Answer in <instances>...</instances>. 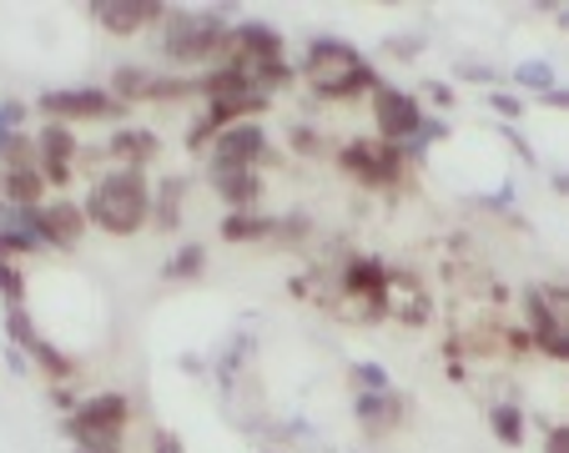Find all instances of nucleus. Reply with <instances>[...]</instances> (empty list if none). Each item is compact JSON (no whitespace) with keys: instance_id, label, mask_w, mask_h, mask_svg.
<instances>
[{"instance_id":"nucleus-1","label":"nucleus","mask_w":569,"mask_h":453,"mask_svg":"<svg viewBox=\"0 0 569 453\" xmlns=\"http://www.w3.org/2000/svg\"><path fill=\"white\" fill-rule=\"evenodd\" d=\"M298 76L312 87L318 101H363L383 87L378 66H368V56L353 41H343V36H312Z\"/></svg>"},{"instance_id":"nucleus-2","label":"nucleus","mask_w":569,"mask_h":453,"mask_svg":"<svg viewBox=\"0 0 569 453\" xmlns=\"http://www.w3.org/2000/svg\"><path fill=\"white\" fill-rule=\"evenodd\" d=\"M232 11H167L161 21V36H157V51L172 61V71H212L222 66L227 56V41H232Z\"/></svg>"},{"instance_id":"nucleus-3","label":"nucleus","mask_w":569,"mask_h":453,"mask_svg":"<svg viewBox=\"0 0 569 453\" xmlns=\"http://www.w3.org/2000/svg\"><path fill=\"white\" fill-rule=\"evenodd\" d=\"M87 222L107 238H137L151 226V182L147 172H121L107 167L97 182L87 187Z\"/></svg>"},{"instance_id":"nucleus-4","label":"nucleus","mask_w":569,"mask_h":453,"mask_svg":"<svg viewBox=\"0 0 569 453\" xmlns=\"http://www.w3.org/2000/svg\"><path fill=\"white\" fill-rule=\"evenodd\" d=\"M388 272L393 268L383 258H373V252H348L333 268L338 302L358 308L353 323H383V318H393V308H388Z\"/></svg>"},{"instance_id":"nucleus-5","label":"nucleus","mask_w":569,"mask_h":453,"mask_svg":"<svg viewBox=\"0 0 569 453\" xmlns=\"http://www.w3.org/2000/svg\"><path fill=\"white\" fill-rule=\"evenodd\" d=\"M333 162H338V172H343L348 182L368 187V192H388V187L409 182V157H403V147L378 141V137L343 141V147L333 151Z\"/></svg>"},{"instance_id":"nucleus-6","label":"nucleus","mask_w":569,"mask_h":453,"mask_svg":"<svg viewBox=\"0 0 569 453\" xmlns=\"http://www.w3.org/2000/svg\"><path fill=\"white\" fill-rule=\"evenodd\" d=\"M272 162V141L262 121H237V127L217 131L207 147V172H262Z\"/></svg>"},{"instance_id":"nucleus-7","label":"nucleus","mask_w":569,"mask_h":453,"mask_svg":"<svg viewBox=\"0 0 569 453\" xmlns=\"http://www.w3.org/2000/svg\"><path fill=\"white\" fill-rule=\"evenodd\" d=\"M36 111H41L46 121H66V127H76V121H121L127 117V107H121L107 87H51L36 97Z\"/></svg>"},{"instance_id":"nucleus-8","label":"nucleus","mask_w":569,"mask_h":453,"mask_svg":"<svg viewBox=\"0 0 569 453\" xmlns=\"http://www.w3.org/2000/svg\"><path fill=\"white\" fill-rule=\"evenodd\" d=\"M368 117H373V137L378 141H393V147H409L413 137H419V127L429 121V111H423L419 91H403V87H378L373 97H368Z\"/></svg>"},{"instance_id":"nucleus-9","label":"nucleus","mask_w":569,"mask_h":453,"mask_svg":"<svg viewBox=\"0 0 569 453\" xmlns=\"http://www.w3.org/2000/svg\"><path fill=\"white\" fill-rule=\"evenodd\" d=\"M519 308H525V333L535 343V353H545L549 363H565L569 368V323L549 308V298L539 288L519 292Z\"/></svg>"},{"instance_id":"nucleus-10","label":"nucleus","mask_w":569,"mask_h":453,"mask_svg":"<svg viewBox=\"0 0 569 453\" xmlns=\"http://www.w3.org/2000/svg\"><path fill=\"white\" fill-rule=\"evenodd\" d=\"M36 147H41L46 187H71L76 182V167H81V157H87V147L76 141V127H66V121H41Z\"/></svg>"},{"instance_id":"nucleus-11","label":"nucleus","mask_w":569,"mask_h":453,"mask_svg":"<svg viewBox=\"0 0 569 453\" xmlns=\"http://www.w3.org/2000/svg\"><path fill=\"white\" fill-rule=\"evenodd\" d=\"M87 226V207L71 202V197H46V207L36 212V238H41L46 252H76Z\"/></svg>"},{"instance_id":"nucleus-12","label":"nucleus","mask_w":569,"mask_h":453,"mask_svg":"<svg viewBox=\"0 0 569 453\" xmlns=\"http://www.w3.org/2000/svg\"><path fill=\"white\" fill-rule=\"evenodd\" d=\"M167 11H172V6H161V0H97V6H87L91 21L107 36H117V41H131V36L161 26Z\"/></svg>"},{"instance_id":"nucleus-13","label":"nucleus","mask_w":569,"mask_h":453,"mask_svg":"<svg viewBox=\"0 0 569 453\" xmlns=\"http://www.w3.org/2000/svg\"><path fill=\"white\" fill-rule=\"evenodd\" d=\"M161 157V137L151 127H117L107 141H101V162L121 167V172H147L151 162Z\"/></svg>"},{"instance_id":"nucleus-14","label":"nucleus","mask_w":569,"mask_h":453,"mask_svg":"<svg viewBox=\"0 0 569 453\" xmlns=\"http://www.w3.org/2000/svg\"><path fill=\"white\" fill-rule=\"evenodd\" d=\"M409 413H413V403L403 399L398 389H388V393H353V419H358V429H363L368 439H393V433L409 423Z\"/></svg>"},{"instance_id":"nucleus-15","label":"nucleus","mask_w":569,"mask_h":453,"mask_svg":"<svg viewBox=\"0 0 569 453\" xmlns=\"http://www.w3.org/2000/svg\"><path fill=\"white\" fill-rule=\"evenodd\" d=\"M61 429H91V433H127L131 429V399L121 389H101L81 399V409L61 423Z\"/></svg>"},{"instance_id":"nucleus-16","label":"nucleus","mask_w":569,"mask_h":453,"mask_svg":"<svg viewBox=\"0 0 569 453\" xmlns=\"http://www.w3.org/2000/svg\"><path fill=\"white\" fill-rule=\"evenodd\" d=\"M207 182L227 212H262V197H268L262 172H207Z\"/></svg>"},{"instance_id":"nucleus-17","label":"nucleus","mask_w":569,"mask_h":453,"mask_svg":"<svg viewBox=\"0 0 569 453\" xmlns=\"http://www.w3.org/2000/svg\"><path fill=\"white\" fill-rule=\"evenodd\" d=\"M182 212H187V177H167L151 187V226L157 232H182Z\"/></svg>"},{"instance_id":"nucleus-18","label":"nucleus","mask_w":569,"mask_h":453,"mask_svg":"<svg viewBox=\"0 0 569 453\" xmlns=\"http://www.w3.org/2000/svg\"><path fill=\"white\" fill-rule=\"evenodd\" d=\"M187 101H202V81L192 71H157L147 91V107H187Z\"/></svg>"},{"instance_id":"nucleus-19","label":"nucleus","mask_w":569,"mask_h":453,"mask_svg":"<svg viewBox=\"0 0 569 453\" xmlns=\"http://www.w3.org/2000/svg\"><path fill=\"white\" fill-rule=\"evenodd\" d=\"M272 232H278V217H268V212H227L217 222V238L232 242V248H242V242H272Z\"/></svg>"},{"instance_id":"nucleus-20","label":"nucleus","mask_w":569,"mask_h":453,"mask_svg":"<svg viewBox=\"0 0 569 453\" xmlns=\"http://www.w3.org/2000/svg\"><path fill=\"white\" fill-rule=\"evenodd\" d=\"M151 76H157V66H137V61H121L111 66V81L107 91L121 101V107H147V91H151Z\"/></svg>"},{"instance_id":"nucleus-21","label":"nucleus","mask_w":569,"mask_h":453,"mask_svg":"<svg viewBox=\"0 0 569 453\" xmlns=\"http://www.w3.org/2000/svg\"><path fill=\"white\" fill-rule=\"evenodd\" d=\"M0 197H6L11 207H46L41 167H26V172H0Z\"/></svg>"},{"instance_id":"nucleus-22","label":"nucleus","mask_w":569,"mask_h":453,"mask_svg":"<svg viewBox=\"0 0 569 453\" xmlns=\"http://www.w3.org/2000/svg\"><path fill=\"white\" fill-rule=\"evenodd\" d=\"M31 368L46 378V383H51V389H66V383L76 378V368H81V363H76L71 353H61L56 343H46V338H41V343L31 348Z\"/></svg>"},{"instance_id":"nucleus-23","label":"nucleus","mask_w":569,"mask_h":453,"mask_svg":"<svg viewBox=\"0 0 569 453\" xmlns=\"http://www.w3.org/2000/svg\"><path fill=\"white\" fill-rule=\"evenodd\" d=\"M489 433H495L505 449H525L529 439V419L519 403H489Z\"/></svg>"},{"instance_id":"nucleus-24","label":"nucleus","mask_w":569,"mask_h":453,"mask_svg":"<svg viewBox=\"0 0 569 453\" xmlns=\"http://www.w3.org/2000/svg\"><path fill=\"white\" fill-rule=\"evenodd\" d=\"M202 268H207V248H202V242H182V248L167 258L161 278H167V282H197V278H202Z\"/></svg>"},{"instance_id":"nucleus-25","label":"nucleus","mask_w":569,"mask_h":453,"mask_svg":"<svg viewBox=\"0 0 569 453\" xmlns=\"http://www.w3.org/2000/svg\"><path fill=\"white\" fill-rule=\"evenodd\" d=\"M26 167H41V147L31 131H11L6 151H0V172H26Z\"/></svg>"},{"instance_id":"nucleus-26","label":"nucleus","mask_w":569,"mask_h":453,"mask_svg":"<svg viewBox=\"0 0 569 453\" xmlns=\"http://www.w3.org/2000/svg\"><path fill=\"white\" fill-rule=\"evenodd\" d=\"M41 328L31 323V313H26V308H6V343L16 348V353H26V363H31V348L41 343Z\"/></svg>"},{"instance_id":"nucleus-27","label":"nucleus","mask_w":569,"mask_h":453,"mask_svg":"<svg viewBox=\"0 0 569 453\" xmlns=\"http://www.w3.org/2000/svg\"><path fill=\"white\" fill-rule=\"evenodd\" d=\"M515 87H519V91H535V97H549V91L559 87V81H555V66H549V61H525V66H515Z\"/></svg>"},{"instance_id":"nucleus-28","label":"nucleus","mask_w":569,"mask_h":453,"mask_svg":"<svg viewBox=\"0 0 569 453\" xmlns=\"http://www.w3.org/2000/svg\"><path fill=\"white\" fill-rule=\"evenodd\" d=\"M308 238H312V217L308 212H282L278 217V232H272L278 248H302Z\"/></svg>"},{"instance_id":"nucleus-29","label":"nucleus","mask_w":569,"mask_h":453,"mask_svg":"<svg viewBox=\"0 0 569 453\" xmlns=\"http://www.w3.org/2000/svg\"><path fill=\"white\" fill-rule=\"evenodd\" d=\"M66 439L81 453H121L127 449V433H91V429H66Z\"/></svg>"},{"instance_id":"nucleus-30","label":"nucleus","mask_w":569,"mask_h":453,"mask_svg":"<svg viewBox=\"0 0 569 453\" xmlns=\"http://www.w3.org/2000/svg\"><path fill=\"white\" fill-rule=\"evenodd\" d=\"M288 151L292 157H322V151H328V137H322L318 127H308V121H292L288 127Z\"/></svg>"},{"instance_id":"nucleus-31","label":"nucleus","mask_w":569,"mask_h":453,"mask_svg":"<svg viewBox=\"0 0 569 453\" xmlns=\"http://www.w3.org/2000/svg\"><path fill=\"white\" fill-rule=\"evenodd\" d=\"M348 383H353L358 393H388L393 389V378H388L383 363H353L348 368Z\"/></svg>"},{"instance_id":"nucleus-32","label":"nucleus","mask_w":569,"mask_h":453,"mask_svg":"<svg viewBox=\"0 0 569 453\" xmlns=\"http://www.w3.org/2000/svg\"><path fill=\"white\" fill-rule=\"evenodd\" d=\"M483 101H489V111H495V117H499V121H505V127H515V121H519V117H525V111H529V107H525V101H519V97H515V91H505V87H495V91H483Z\"/></svg>"},{"instance_id":"nucleus-33","label":"nucleus","mask_w":569,"mask_h":453,"mask_svg":"<svg viewBox=\"0 0 569 453\" xmlns=\"http://www.w3.org/2000/svg\"><path fill=\"white\" fill-rule=\"evenodd\" d=\"M443 137H449V121L429 117V121H423V127H419V137H413L409 147H403V157H409V162H423V151H429L433 141H443Z\"/></svg>"},{"instance_id":"nucleus-34","label":"nucleus","mask_w":569,"mask_h":453,"mask_svg":"<svg viewBox=\"0 0 569 453\" xmlns=\"http://www.w3.org/2000/svg\"><path fill=\"white\" fill-rule=\"evenodd\" d=\"M0 298L6 308H26V272L16 262H0Z\"/></svg>"},{"instance_id":"nucleus-35","label":"nucleus","mask_w":569,"mask_h":453,"mask_svg":"<svg viewBox=\"0 0 569 453\" xmlns=\"http://www.w3.org/2000/svg\"><path fill=\"white\" fill-rule=\"evenodd\" d=\"M423 36H383V56H393V61H419L423 56Z\"/></svg>"},{"instance_id":"nucleus-36","label":"nucleus","mask_w":569,"mask_h":453,"mask_svg":"<svg viewBox=\"0 0 569 453\" xmlns=\"http://www.w3.org/2000/svg\"><path fill=\"white\" fill-rule=\"evenodd\" d=\"M26 101H6L0 107V151H6V141H11V131H21V121H26Z\"/></svg>"},{"instance_id":"nucleus-37","label":"nucleus","mask_w":569,"mask_h":453,"mask_svg":"<svg viewBox=\"0 0 569 453\" xmlns=\"http://www.w3.org/2000/svg\"><path fill=\"white\" fill-rule=\"evenodd\" d=\"M419 101H433V107H439V111H453V101H459V91H453L449 81H423Z\"/></svg>"},{"instance_id":"nucleus-38","label":"nucleus","mask_w":569,"mask_h":453,"mask_svg":"<svg viewBox=\"0 0 569 453\" xmlns=\"http://www.w3.org/2000/svg\"><path fill=\"white\" fill-rule=\"evenodd\" d=\"M459 81H473V87H483V91H495V87H499L495 66H479V61H463V66H459Z\"/></svg>"},{"instance_id":"nucleus-39","label":"nucleus","mask_w":569,"mask_h":453,"mask_svg":"<svg viewBox=\"0 0 569 453\" xmlns=\"http://www.w3.org/2000/svg\"><path fill=\"white\" fill-rule=\"evenodd\" d=\"M151 453H187V449H182V439H177L172 429H157L151 433Z\"/></svg>"},{"instance_id":"nucleus-40","label":"nucleus","mask_w":569,"mask_h":453,"mask_svg":"<svg viewBox=\"0 0 569 453\" xmlns=\"http://www.w3.org/2000/svg\"><path fill=\"white\" fill-rule=\"evenodd\" d=\"M545 453H569V423H555L545 433Z\"/></svg>"},{"instance_id":"nucleus-41","label":"nucleus","mask_w":569,"mask_h":453,"mask_svg":"<svg viewBox=\"0 0 569 453\" xmlns=\"http://www.w3.org/2000/svg\"><path fill=\"white\" fill-rule=\"evenodd\" d=\"M51 403H56V409H61V413H66V419H71V413H76V409H81V399H76V393H71V389H51Z\"/></svg>"},{"instance_id":"nucleus-42","label":"nucleus","mask_w":569,"mask_h":453,"mask_svg":"<svg viewBox=\"0 0 569 453\" xmlns=\"http://www.w3.org/2000/svg\"><path fill=\"white\" fill-rule=\"evenodd\" d=\"M539 107H549V111H569V87H555L549 97H539Z\"/></svg>"},{"instance_id":"nucleus-43","label":"nucleus","mask_w":569,"mask_h":453,"mask_svg":"<svg viewBox=\"0 0 569 453\" xmlns=\"http://www.w3.org/2000/svg\"><path fill=\"white\" fill-rule=\"evenodd\" d=\"M555 21H559V31L569 36V6H555Z\"/></svg>"},{"instance_id":"nucleus-44","label":"nucleus","mask_w":569,"mask_h":453,"mask_svg":"<svg viewBox=\"0 0 569 453\" xmlns=\"http://www.w3.org/2000/svg\"><path fill=\"white\" fill-rule=\"evenodd\" d=\"M555 192H559V197H569V172H555Z\"/></svg>"},{"instance_id":"nucleus-45","label":"nucleus","mask_w":569,"mask_h":453,"mask_svg":"<svg viewBox=\"0 0 569 453\" xmlns=\"http://www.w3.org/2000/svg\"><path fill=\"white\" fill-rule=\"evenodd\" d=\"M76 453H81V449H76Z\"/></svg>"}]
</instances>
